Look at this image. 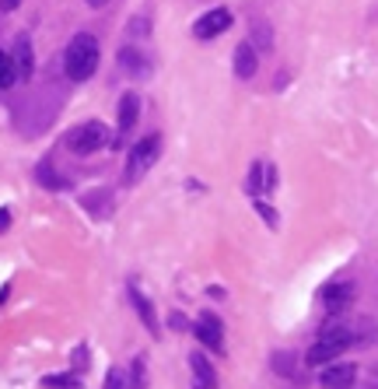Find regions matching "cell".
Instances as JSON below:
<instances>
[{"instance_id": "6da1fadb", "label": "cell", "mask_w": 378, "mask_h": 389, "mask_svg": "<svg viewBox=\"0 0 378 389\" xmlns=\"http://www.w3.org/2000/svg\"><path fill=\"white\" fill-rule=\"evenodd\" d=\"M99 70V39L91 32H77L63 50V74L70 81H88Z\"/></svg>"}, {"instance_id": "7a4b0ae2", "label": "cell", "mask_w": 378, "mask_h": 389, "mask_svg": "<svg viewBox=\"0 0 378 389\" xmlns=\"http://www.w3.org/2000/svg\"><path fill=\"white\" fill-rule=\"evenodd\" d=\"M158 155H162V133H148L140 137L130 155H126V168H123V182H140L151 165H158Z\"/></svg>"}, {"instance_id": "3957f363", "label": "cell", "mask_w": 378, "mask_h": 389, "mask_svg": "<svg viewBox=\"0 0 378 389\" xmlns=\"http://www.w3.org/2000/svg\"><path fill=\"white\" fill-rule=\"evenodd\" d=\"M354 344V334L347 330V327H329V330H323V336L308 347V354H305V365H312V368H323L326 361L333 365L347 347Z\"/></svg>"}, {"instance_id": "277c9868", "label": "cell", "mask_w": 378, "mask_h": 389, "mask_svg": "<svg viewBox=\"0 0 378 389\" xmlns=\"http://www.w3.org/2000/svg\"><path fill=\"white\" fill-rule=\"evenodd\" d=\"M106 144H112V137H109V126L99 123V119H88V123H81V126H74L67 133V148L74 155H95Z\"/></svg>"}, {"instance_id": "5b68a950", "label": "cell", "mask_w": 378, "mask_h": 389, "mask_svg": "<svg viewBox=\"0 0 378 389\" xmlns=\"http://www.w3.org/2000/svg\"><path fill=\"white\" fill-rule=\"evenodd\" d=\"M137 119H140V99H137V92H123V95H119V123H116L112 148H123V144H126V137L133 133Z\"/></svg>"}, {"instance_id": "8992f818", "label": "cell", "mask_w": 378, "mask_h": 389, "mask_svg": "<svg viewBox=\"0 0 378 389\" xmlns=\"http://www.w3.org/2000/svg\"><path fill=\"white\" fill-rule=\"evenodd\" d=\"M228 28H231V11H228V7H214V11H207V14H200V18H196L193 35L207 43V39H214V35L228 32Z\"/></svg>"}, {"instance_id": "52a82bcc", "label": "cell", "mask_w": 378, "mask_h": 389, "mask_svg": "<svg viewBox=\"0 0 378 389\" xmlns=\"http://www.w3.org/2000/svg\"><path fill=\"white\" fill-rule=\"evenodd\" d=\"M354 284L350 280H333V284H326L323 291H319V302H323L326 312H343L347 305H354Z\"/></svg>"}, {"instance_id": "ba28073f", "label": "cell", "mask_w": 378, "mask_h": 389, "mask_svg": "<svg viewBox=\"0 0 378 389\" xmlns=\"http://www.w3.org/2000/svg\"><path fill=\"white\" fill-rule=\"evenodd\" d=\"M224 327H221V319H217L214 312H204L200 319H196V327H193V334L200 336V344L204 347H211L214 354H224V334H221Z\"/></svg>"}, {"instance_id": "9c48e42d", "label": "cell", "mask_w": 378, "mask_h": 389, "mask_svg": "<svg viewBox=\"0 0 378 389\" xmlns=\"http://www.w3.org/2000/svg\"><path fill=\"white\" fill-rule=\"evenodd\" d=\"M354 379H357V368L350 361H333V365H326L323 376H319L323 389H354Z\"/></svg>"}, {"instance_id": "30bf717a", "label": "cell", "mask_w": 378, "mask_h": 389, "mask_svg": "<svg viewBox=\"0 0 378 389\" xmlns=\"http://www.w3.org/2000/svg\"><path fill=\"white\" fill-rule=\"evenodd\" d=\"M189 372H193V389H217V372L204 351L189 354Z\"/></svg>"}, {"instance_id": "8fae6325", "label": "cell", "mask_w": 378, "mask_h": 389, "mask_svg": "<svg viewBox=\"0 0 378 389\" xmlns=\"http://www.w3.org/2000/svg\"><path fill=\"white\" fill-rule=\"evenodd\" d=\"M11 63H14V77H18V81H28V77H32L35 60H32V39H28V35H18V39H14Z\"/></svg>"}, {"instance_id": "7c38bea8", "label": "cell", "mask_w": 378, "mask_h": 389, "mask_svg": "<svg viewBox=\"0 0 378 389\" xmlns=\"http://www.w3.org/2000/svg\"><path fill=\"white\" fill-rule=\"evenodd\" d=\"M126 291H130V302H133V309H137V316L144 319V327L151 330V334L158 336V316H155V305H151V298L137 287V284H126Z\"/></svg>"}, {"instance_id": "4fadbf2b", "label": "cell", "mask_w": 378, "mask_h": 389, "mask_svg": "<svg viewBox=\"0 0 378 389\" xmlns=\"http://www.w3.org/2000/svg\"><path fill=\"white\" fill-rule=\"evenodd\" d=\"M256 56L260 53H256L249 43H242V46L235 50V77H238V81H249V77L256 74V63H260Z\"/></svg>"}, {"instance_id": "5bb4252c", "label": "cell", "mask_w": 378, "mask_h": 389, "mask_svg": "<svg viewBox=\"0 0 378 389\" xmlns=\"http://www.w3.org/2000/svg\"><path fill=\"white\" fill-rule=\"evenodd\" d=\"M119 67H123V70H130V74H137V77H144V74L151 70V60L140 53V50L126 46V50H119Z\"/></svg>"}, {"instance_id": "9a60e30c", "label": "cell", "mask_w": 378, "mask_h": 389, "mask_svg": "<svg viewBox=\"0 0 378 389\" xmlns=\"http://www.w3.org/2000/svg\"><path fill=\"white\" fill-rule=\"evenodd\" d=\"M245 193H249V197L267 193V162H252V168H249V179H245Z\"/></svg>"}, {"instance_id": "2e32d148", "label": "cell", "mask_w": 378, "mask_h": 389, "mask_svg": "<svg viewBox=\"0 0 378 389\" xmlns=\"http://www.w3.org/2000/svg\"><path fill=\"white\" fill-rule=\"evenodd\" d=\"M35 179H39L46 190H67V179H63V175H56L50 162H39V165H35Z\"/></svg>"}, {"instance_id": "e0dca14e", "label": "cell", "mask_w": 378, "mask_h": 389, "mask_svg": "<svg viewBox=\"0 0 378 389\" xmlns=\"http://www.w3.org/2000/svg\"><path fill=\"white\" fill-rule=\"evenodd\" d=\"M252 39H256V43H249L252 50H270L273 46V32H270V25H267L263 18L252 21Z\"/></svg>"}, {"instance_id": "ac0fdd59", "label": "cell", "mask_w": 378, "mask_h": 389, "mask_svg": "<svg viewBox=\"0 0 378 389\" xmlns=\"http://www.w3.org/2000/svg\"><path fill=\"white\" fill-rule=\"evenodd\" d=\"M43 389H81V379L74 372H63V376H46Z\"/></svg>"}, {"instance_id": "d6986e66", "label": "cell", "mask_w": 378, "mask_h": 389, "mask_svg": "<svg viewBox=\"0 0 378 389\" xmlns=\"http://www.w3.org/2000/svg\"><path fill=\"white\" fill-rule=\"evenodd\" d=\"M130 389H148V361L144 358H133V365H130Z\"/></svg>"}, {"instance_id": "ffe728a7", "label": "cell", "mask_w": 378, "mask_h": 389, "mask_svg": "<svg viewBox=\"0 0 378 389\" xmlns=\"http://www.w3.org/2000/svg\"><path fill=\"white\" fill-rule=\"evenodd\" d=\"M14 81H18V77H14V63H11V53H4V50H0V92H4V88H11Z\"/></svg>"}, {"instance_id": "44dd1931", "label": "cell", "mask_w": 378, "mask_h": 389, "mask_svg": "<svg viewBox=\"0 0 378 389\" xmlns=\"http://www.w3.org/2000/svg\"><path fill=\"white\" fill-rule=\"evenodd\" d=\"M102 389H130V386H126V376H123L119 368H109L106 386H102Z\"/></svg>"}, {"instance_id": "7402d4cb", "label": "cell", "mask_w": 378, "mask_h": 389, "mask_svg": "<svg viewBox=\"0 0 378 389\" xmlns=\"http://www.w3.org/2000/svg\"><path fill=\"white\" fill-rule=\"evenodd\" d=\"M74 368H77V372H84V368H88V347H84V344L74 351Z\"/></svg>"}, {"instance_id": "603a6c76", "label": "cell", "mask_w": 378, "mask_h": 389, "mask_svg": "<svg viewBox=\"0 0 378 389\" xmlns=\"http://www.w3.org/2000/svg\"><path fill=\"white\" fill-rule=\"evenodd\" d=\"M256 211H260V214L267 218V224H277V211H273V207H267L263 200H256Z\"/></svg>"}, {"instance_id": "cb8c5ba5", "label": "cell", "mask_w": 378, "mask_h": 389, "mask_svg": "<svg viewBox=\"0 0 378 389\" xmlns=\"http://www.w3.org/2000/svg\"><path fill=\"white\" fill-rule=\"evenodd\" d=\"M273 186H277V168L267 165V193H273Z\"/></svg>"}, {"instance_id": "d4e9b609", "label": "cell", "mask_w": 378, "mask_h": 389, "mask_svg": "<svg viewBox=\"0 0 378 389\" xmlns=\"http://www.w3.org/2000/svg\"><path fill=\"white\" fill-rule=\"evenodd\" d=\"M7 228H11V211L0 207V231H7Z\"/></svg>"}, {"instance_id": "484cf974", "label": "cell", "mask_w": 378, "mask_h": 389, "mask_svg": "<svg viewBox=\"0 0 378 389\" xmlns=\"http://www.w3.org/2000/svg\"><path fill=\"white\" fill-rule=\"evenodd\" d=\"M172 327H175V330H186V319H182V316L175 312V316H172Z\"/></svg>"}, {"instance_id": "4316f807", "label": "cell", "mask_w": 378, "mask_h": 389, "mask_svg": "<svg viewBox=\"0 0 378 389\" xmlns=\"http://www.w3.org/2000/svg\"><path fill=\"white\" fill-rule=\"evenodd\" d=\"M18 4H21V0H0V11H14Z\"/></svg>"}, {"instance_id": "83f0119b", "label": "cell", "mask_w": 378, "mask_h": 389, "mask_svg": "<svg viewBox=\"0 0 378 389\" xmlns=\"http://www.w3.org/2000/svg\"><path fill=\"white\" fill-rule=\"evenodd\" d=\"M88 7H102V4H109V0H84Z\"/></svg>"}]
</instances>
